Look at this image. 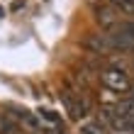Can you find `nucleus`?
Returning a JSON list of instances; mask_svg holds the SVG:
<instances>
[{"label": "nucleus", "mask_w": 134, "mask_h": 134, "mask_svg": "<svg viewBox=\"0 0 134 134\" xmlns=\"http://www.w3.org/2000/svg\"><path fill=\"white\" fill-rule=\"evenodd\" d=\"M0 132H3V127H0Z\"/></svg>", "instance_id": "9"}, {"label": "nucleus", "mask_w": 134, "mask_h": 134, "mask_svg": "<svg viewBox=\"0 0 134 134\" xmlns=\"http://www.w3.org/2000/svg\"><path fill=\"white\" fill-rule=\"evenodd\" d=\"M100 81L110 93H129L132 90V81L127 76V71L120 66H107L100 71Z\"/></svg>", "instance_id": "1"}, {"label": "nucleus", "mask_w": 134, "mask_h": 134, "mask_svg": "<svg viewBox=\"0 0 134 134\" xmlns=\"http://www.w3.org/2000/svg\"><path fill=\"white\" fill-rule=\"evenodd\" d=\"M34 115L39 117V122H46V124H51L54 129H56L59 124H61V115H59V112H54V110H49V107H39Z\"/></svg>", "instance_id": "6"}, {"label": "nucleus", "mask_w": 134, "mask_h": 134, "mask_svg": "<svg viewBox=\"0 0 134 134\" xmlns=\"http://www.w3.org/2000/svg\"><path fill=\"white\" fill-rule=\"evenodd\" d=\"M105 39L110 49H134V22H117Z\"/></svg>", "instance_id": "2"}, {"label": "nucleus", "mask_w": 134, "mask_h": 134, "mask_svg": "<svg viewBox=\"0 0 134 134\" xmlns=\"http://www.w3.org/2000/svg\"><path fill=\"white\" fill-rule=\"evenodd\" d=\"M7 110H10V117L17 122L20 129H25V132H29V134H39V132H42V122H39V117H37L34 112H29L27 107L10 105Z\"/></svg>", "instance_id": "3"}, {"label": "nucleus", "mask_w": 134, "mask_h": 134, "mask_svg": "<svg viewBox=\"0 0 134 134\" xmlns=\"http://www.w3.org/2000/svg\"><path fill=\"white\" fill-rule=\"evenodd\" d=\"M81 132L83 134H107V127L100 120H90V122H85L83 127H81Z\"/></svg>", "instance_id": "8"}, {"label": "nucleus", "mask_w": 134, "mask_h": 134, "mask_svg": "<svg viewBox=\"0 0 134 134\" xmlns=\"http://www.w3.org/2000/svg\"><path fill=\"white\" fill-rule=\"evenodd\" d=\"M93 12H95V22L102 27V29H112L117 22H120V17H117V10L110 3H100L93 7Z\"/></svg>", "instance_id": "4"}, {"label": "nucleus", "mask_w": 134, "mask_h": 134, "mask_svg": "<svg viewBox=\"0 0 134 134\" xmlns=\"http://www.w3.org/2000/svg\"><path fill=\"white\" fill-rule=\"evenodd\" d=\"M112 110H115V115L120 117V120H129V117H134V98L129 95V98H120L112 105Z\"/></svg>", "instance_id": "5"}, {"label": "nucleus", "mask_w": 134, "mask_h": 134, "mask_svg": "<svg viewBox=\"0 0 134 134\" xmlns=\"http://www.w3.org/2000/svg\"><path fill=\"white\" fill-rule=\"evenodd\" d=\"M85 46H88V49H93V51H110L105 34H95V37H90L88 42H85Z\"/></svg>", "instance_id": "7"}]
</instances>
